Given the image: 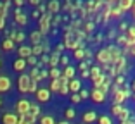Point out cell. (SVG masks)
Returning <instances> with one entry per match:
<instances>
[{
    "label": "cell",
    "instance_id": "cell-13",
    "mask_svg": "<svg viewBox=\"0 0 135 124\" xmlns=\"http://www.w3.org/2000/svg\"><path fill=\"white\" fill-rule=\"evenodd\" d=\"M61 72H62V76L66 78V79H73V78L76 76V69L73 67V66H66Z\"/></svg>",
    "mask_w": 135,
    "mask_h": 124
},
{
    "label": "cell",
    "instance_id": "cell-29",
    "mask_svg": "<svg viewBox=\"0 0 135 124\" xmlns=\"http://www.w3.org/2000/svg\"><path fill=\"white\" fill-rule=\"evenodd\" d=\"M40 124H56V121H54L52 116H42L40 117Z\"/></svg>",
    "mask_w": 135,
    "mask_h": 124
},
{
    "label": "cell",
    "instance_id": "cell-40",
    "mask_svg": "<svg viewBox=\"0 0 135 124\" xmlns=\"http://www.w3.org/2000/svg\"><path fill=\"white\" fill-rule=\"evenodd\" d=\"M127 38H130V40H135V26H132V28L127 29Z\"/></svg>",
    "mask_w": 135,
    "mask_h": 124
},
{
    "label": "cell",
    "instance_id": "cell-44",
    "mask_svg": "<svg viewBox=\"0 0 135 124\" xmlns=\"http://www.w3.org/2000/svg\"><path fill=\"white\" fill-rule=\"evenodd\" d=\"M24 40V33H16V35H14V43H16V41H23Z\"/></svg>",
    "mask_w": 135,
    "mask_h": 124
},
{
    "label": "cell",
    "instance_id": "cell-16",
    "mask_svg": "<svg viewBox=\"0 0 135 124\" xmlns=\"http://www.w3.org/2000/svg\"><path fill=\"white\" fill-rule=\"evenodd\" d=\"M132 5H133V0H118V7L121 9V12L130 10Z\"/></svg>",
    "mask_w": 135,
    "mask_h": 124
},
{
    "label": "cell",
    "instance_id": "cell-27",
    "mask_svg": "<svg viewBox=\"0 0 135 124\" xmlns=\"http://www.w3.org/2000/svg\"><path fill=\"white\" fill-rule=\"evenodd\" d=\"M61 69H57V67H50V71H49V76L52 78V79H57V78H61Z\"/></svg>",
    "mask_w": 135,
    "mask_h": 124
},
{
    "label": "cell",
    "instance_id": "cell-9",
    "mask_svg": "<svg viewBox=\"0 0 135 124\" xmlns=\"http://www.w3.org/2000/svg\"><path fill=\"white\" fill-rule=\"evenodd\" d=\"M90 98L95 102V104H102V102L106 100V95H104L99 88H94V90H92V93H90Z\"/></svg>",
    "mask_w": 135,
    "mask_h": 124
},
{
    "label": "cell",
    "instance_id": "cell-60",
    "mask_svg": "<svg viewBox=\"0 0 135 124\" xmlns=\"http://www.w3.org/2000/svg\"><path fill=\"white\" fill-rule=\"evenodd\" d=\"M107 2H109V4H113V2H118V0H107Z\"/></svg>",
    "mask_w": 135,
    "mask_h": 124
},
{
    "label": "cell",
    "instance_id": "cell-56",
    "mask_svg": "<svg viewBox=\"0 0 135 124\" xmlns=\"http://www.w3.org/2000/svg\"><path fill=\"white\" fill-rule=\"evenodd\" d=\"M38 2L40 0H30V4H33V5H38Z\"/></svg>",
    "mask_w": 135,
    "mask_h": 124
},
{
    "label": "cell",
    "instance_id": "cell-46",
    "mask_svg": "<svg viewBox=\"0 0 135 124\" xmlns=\"http://www.w3.org/2000/svg\"><path fill=\"white\" fill-rule=\"evenodd\" d=\"M59 62H61V64H62V66H64V67H66V66H69V64H68V57H66V55H61V59H59Z\"/></svg>",
    "mask_w": 135,
    "mask_h": 124
},
{
    "label": "cell",
    "instance_id": "cell-22",
    "mask_svg": "<svg viewBox=\"0 0 135 124\" xmlns=\"http://www.w3.org/2000/svg\"><path fill=\"white\" fill-rule=\"evenodd\" d=\"M88 72H90V79H95L97 76H100V74H102V69H100L99 66H92Z\"/></svg>",
    "mask_w": 135,
    "mask_h": 124
},
{
    "label": "cell",
    "instance_id": "cell-17",
    "mask_svg": "<svg viewBox=\"0 0 135 124\" xmlns=\"http://www.w3.org/2000/svg\"><path fill=\"white\" fill-rule=\"evenodd\" d=\"M94 121H97V114L94 112V110H87V112L83 114V122L88 124V122H94Z\"/></svg>",
    "mask_w": 135,
    "mask_h": 124
},
{
    "label": "cell",
    "instance_id": "cell-48",
    "mask_svg": "<svg viewBox=\"0 0 135 124\" xmlns=\"http://www.w3.org/2000/svg\"><path fill=\"white\" fill-rule=\"evenodd\" d=\"M17 124H31L26 117H19V121H17Z\"/></svg>",
    "mask_w": 135,
    "mask_h": 124
},
{
    "label": "cell",
    "instance_id": "cell-50",
    "mask_svg": "<svg viewBox=\"0 0 135 124\" xmlns=\"http://www.w3.org/2000/svg\"><path fill=\"white\" fill-rule=\"evenodd\" d=\"M127 29H128V24L127 23H121V24H119V31H127Z\"/></svg>",
    "mask_w": 135,
    "mask_h": 124
},
{
    "label": "cell",
    "instance_id": "cell-35",
    "mask_svg": "<svg viewBox=\"0 0 135 124\" xmlns=\"http://www.w3.org/2000/svg\"><path fill=\"white\" fill-rule=\"evenodd\" d=\"M121 109H123V105H114V104H113V109H111V114H113V116H114V117H118V114L121 112Z\"/></svg>",
    "mask_w": 135,
    "mask_h": 124
},
{
    "label": "cell",
    "instance_id": "cell-2",
    "mask_svg": "<svg viewBox=\"0 0 135 124\" xmlns=\"http://www.w3.org/2000/svg\"><path fill=\"white\" fill-rule=\"evenodd\" d=\"M111 84H113V83H111ZM125 100H127V96H125L123 90L113 84V104H114V105H121Z\"/></svg>",
    "mask_w": 135,
    "mask_h": 124
},
{
    "label": "cell",
    "instance_id": "cell-12",
    "mask_svg": "<svg viewBox=\"0 0 135 124\" xmlns=\"http://www.w3.org/2000/svg\"><path fill=\"white\" fill-rule=\"evenodd\" d=\"M11 90V79L7 76H0V93H5Z\"/></svg>",
    "mask_w": 135,
    "mask_h": 124
},
{
    "label": "cell",
    "instance_id": "cell-64",
    "mask_svg": "<svg viewBox=\"0 0 135 124\" xmlns=\"http://www.w3.org/2000/svg\"><path fill=\"white\" fill-rule=\"evenodd\" d=\"M0 105H2V100H0Z\"/></svg>",
    "mask_w": 135,
    "mask_h": 124
},
{
    "label": "cell",
    "instance_id": "cell-43",
    "mask_svg": "<svg viewBox=\"0 0 135 124\" xmlns=\"http://www.w3.org/2000/svg\"><path fill=\"white\" fill-rule=\"evenodd\" d=\"M123 93H125V96H127V98H132V95H133V91L128 88L127 84H125V88H123Z\"/></svg>",
    "mask_w": 135,
    "mask_h": 124
},
{
    "label": "cell",
    "instance_id": "cell-61",
    "mask_svg": "<svg viewBox=\"0 0 135 124\" xmlns=\"http://www.w3.org/2000/svg\"><path fill=\"white\" fill-rule=\"evenodd\" d=\"M132 96H133V100H135V93H133V95H132Z\"/></svg>",
    "mask_w": 135,
    "mask_h": 124
},
{
    "label": "cell",
    "instance_id": "cell-3",
    "mask_svg": "<svg viewBox=\"0 0 135 124\" xmlns=\"http://www.w3.org/2000/svg\"><path fill=\"white\" fill-rule=\"evenodd\" d=\"M30 83H31V78H30L28 74H21L19 79H17V88H19V91L21 93H28Z\"/></svg>",
    "mask_w": 135,
    "mask_h": 124
},
{
    "label": "cell",
    "instance_id": "cell-28",
    "mask_svg": "<svg viewBox=\"0 0 135 124\" xmlns=\"http://www.w3.org/2000/svg\"><path fill=\"white\" fill-rule=\"evenodd\" d=\"M128 50V53H132V55H135V40H130L128 38V41H127V47H125Z\"/></svg>",
    "mask_w": 135,
    "mask_h": 124
},
{
    "label": "cell",
    "instance_id": "cell-10",
    "mask_svg": "<svg viewBox=\"0 0 135 124\" xmlns=\"http://www.w3.org/2000/svg\"><path fill=\"white\" fill-rule=\"evenodd\" d=\"M68 88H69L71 93H78L80 90H81V81L73 78V79H69V83H68Z\"/></svg>",
    "mask_w": 135,
    "mask_h": 124
},
{
    "label": "cell",
    "instance_id": "cell-5",
    "mask_svg": "<svg viewBox=\"0 0 135 124\" xmlns=\"http://www.w3.org/2000/svg\"><path fill=\"white\" fill-rule=\"evenodd\" d=\"M107 52H109V55H111V66H114L116 62H118V60L123 57L118 45H111V47H107Z\"/></svg>",
    "mask_w": 135,
    "mask_h": 124
},
{
    "label": "cell",
    "instance_id": "cell-53",
    "mask_svg": "<svg viewBox=\"0 0 135 124\" xmlns=\"http://www.w3.org/2000/svg\"><path fill=\"white\" fill-rule=\"evenodd\" d=\"M62 50H64V43H59V45H57V52H62Z\"/></svg>",
    "mask_w": 135,
    "mask_h": 124
},
{
    "label": "cell",
    "instance_id": "cell-11",
    "mask_svg": "<svg viewBox=\"0 0 135 124\" xmlns=\"http://www.w3.org/2000/svg\"><path fill=\"white\" fill-rule=\"evenodd\" d=\"M26 66H28V64H26V59H21V57H19V59H16V60H14L12 67H14V71L23 72L24 69H26Z\"/></svg>",
    "mask_w": 135,
    "mask_h": 124
},
{
    "label": "cell",
    "instance_id": "cell-54",
    "mask_svg": "<svg viewBox=\"0 0 135 124\" xmlns=\"http://www.w3.org/2000/svg\"><path fill=\"white\" fill-rule=\"evenodd\" d=\"M14 2H16V5H17V7H21V5L24 4V0H14Z\"/></svg>",
    "mask_w": 135,
    "mask_h": 124
},
{
    "label": "cell",
    "instance_id": "cell-4",
    "mask_svg": "<svg viewBox=\"0 0 135 124\" xmlns=\"http://www.w3.org/2000/svg\"><path fill=\"white\" fill-rule=\"evenodd\" d=\"M97 62H99L100 66H111V55H109V52H107V48H102V50H99V53H97Z\"/></svg>",
    "mask_w": 135,
    "mask_h": 124
},
{
    "label": "cell",
    "instance_id": "cell-8",
    "mask_svg": "<svg viewBox=\"0 0 135 124\" xmlns=\"http://www.w3.org/2000/svg\"><path fill=\"white\" fill-rule=\"evenodd\" d=\"M17 121H19V116L14 112H5L2 116V124H17Z\"/></svg>",
    "mask_w": 135,
    "mask_h": 124
},
{
    "label": "cell",
    "instance_id": "cell-47",
    "mask_svg": "<svg viewBox=\"0 0 135 124\" xmlns=\"http://www.w3.org/2000/svg\"><path fill=\"white\" fill-rule=\"evenodd\" d=\"M92 29H94V23H87V24H85V31H87V33H90Z\"/></svg>",
    "mask_w": 135,
    "mask_h": 124
},
{
    "label": "cell",
    "instance_id": "cell-39",
    "mask_svg": "<svg viewBox=\"0 0 135 124\" xmlns=\"http://www.w3.org/2000/svg\"><path fill=\"white\" fill-rule=\"evenodd\" d=\"M78 95H80V98H81V100H85V98H90V91H88V90H80Z\"/></svg>",
    "mask_w": 135,
    "mask_h": 124
},
{
    "label": "cell",
    "instance_id": "cell-51",
    "mask_svg": "<svg viewBox=\"0 0 135 124\" xmlns=\"http://www.w3.org/2000/svg\"><path fill=\"white\" fill-rule=\"evenodd\" d=\"M5 28V17L0 16V29H4Z\"/></svg>",
    "mask_w": 135,
    "mask_h": 124
},
{
    "label": "cell",
    "instance_id": "cell-19",
    "mask_svg": "<svg viewBox=\"0 0 135 124\" xmlns=\"http://www.w3.org/2000/svg\"><path fill=\"white\" fill-rule=\"evenodd\" d=\"M47 9H49V12H50V14H57V12H59V9H61V4L57 2V0H50Z\"/></svg>",
    "mask_w": 135,
    "mask_h": 124
},
{
    "label": "cell",
    "instance_id": "cell-58",
    "mask_svg": "<svg viewBox=\"0 0 135 124\" xmlns=\"http://www.w3.org/2000/svg\"><path fill=\"white\" fill-rule=\"evenodd\" d=\"M132 91L135 93V81H133V84H132Z\"/></svg>",
    "mask_w": 135,
    "mask_h": 124
},
{
    "label": "cell",
    "instance_id": "cell-59",
    "mask_svg": "<svg viewBox=\"0 0 135 124\" xmlns=\"http://www.w3.org/2000/svg\"><path fill=\"white\" fill-rule=\"evenodd\" d=\"M132 10H133V16H135V2H133V5H132Z\"/></svg>",
    "mask_w": 135,
    "mask_h": 124
},
{
    "label": "cell",
    "instance_id": "cell-6",
    "mask_svg": "<svg viewBox=\"0 0 135 124\" xmlns=\"http://www.w3.org/2000/svg\"><path fill=\"white\" fill-rule=\"evenodd\" d=\"M30 107H31V102H28L26 98H23V100H19L16 104V114L17 116H24V114H28Z\"/></svg>",
    "mask_w": 135,
    "mask_h": 124
},
{
    "label": "cell",
    "instance_id": "cell-30",
    "mask_svg": "<svg viewBox=\"0 0 135 124\" xmlns=\"http://www.w3.org/2000/svg\"><path fill=\"white\" fill-rule=\"evenodd\" d=\"M127 41H128L127 35H121V36H118V38H116V43H118V47H127Z\"/></svg>",
    "mask_w": 135,
    "mask_h": 124
},
{
    "label": "cell",
    "instance_id": "cell-24",
    "mask_svg": "<svg viewBox=\"0 0 135 124\" xmlns=\"http://www.w3.org/2000/svg\"><path fill=\"white\" fill-rule=\"evenodd\" d=\"M106 78H107V74H104V72H102V74L97 76L95 79H92V81H94V88H100V84L106 81Z\"/></svg>",
    "mask_w": 135,
    "mask_h": 124
},
{
    "label": "cell",
    "instance_id": "cell-1",
    "mask_svg": "<svg viewBox=\"0 0 135 124\" xmlns=\"http://www.w3.org/2000/svg\"><path fill=\"white\" fill-rule=\"evenodd\" d=\"M50 19H52V14L50 12H44L42 14V17H40V29L38 31L42 33V35H47L49 33V29H50Z\"/></svg>",
    "mask_w": 135,
    "mask_h": 124
},
{
    "label": "cell",
    "instance_id": "cell-32",
    "mask_svg": "<svg viewBox=\"0 0 135 124\" xmlns=\"http://www.w3.org/2000/svg\"><path fill=\"white\" fill-rule=\"evenodd\" d=\"M64 114H66V119H73V117L76 116V112H75V109H73V107H68L66 110H64Z\"/></svg>",
    "mask_w": 135,
    "mask_h": 124
},
{
    "label": "cell",
    "instance_id": "cell-20",
    "mask_svg": "<svg viewBox=\"0 0 135 124\" xmlns=\"http://www.w3.org/2000/svg\"><path fill=\"white\" fill-rule=\"evenodd\" d=\"M132 117V110L130 109H127V107H123L121 109V112L118 114V119L119 121H127V119H130Z\"/></svg>",
    "mask_w": 135,
    "mask_h": 124
},
{
    "label": "cell",
    "instance_id": "cell-55",
    "mask_svg": "<svg viewBox=\"0 0 135 124\" xmlns=\"http://www.w3.org/2000/svg\"><path fill=\"white\" fill-rule=\"evenodd\" d=\"M38 10H40V12H47V9H45V5H40Z\"/></svg>",
    "mask_w": 135,
    "mask_h": 124
},
{
    "label": "cell",
    "instance_id": "cell-63",
    "mask_svg": "<svg viewBox=\"0 0 135 124\" xmlns=\"http://www.w3.org/2000/svg\"><path fill=\"white\" fill-rule=\"evenodd\" d=\"M5 2H11V0H5Z\"/></svg>",
    "mask_w": 135,
    "mask_h": 124
},
{
    "label": "cell",
    "instance_id": "cell-23",
    "mask_svg": "<svg viewBox=\"0 0 135 124\" xmlns=\"http://www.w3.org/2000/svg\"><path fill=\"white\" fill-rule=\"evenodd\" d=\"M2 48H4L5 52H11L12 48H14V40H11V38H5V40L2 41Z\"/></svg>",
    "mask_w": 135,
    "mask_h": 124
},
{
    "label": "cell",
    "instance_id": "cell-37",
    "mask_svg": "<svg viewBox=\"0 0 135 124\" xmlns=\"http://www.w3.org/2000/svg\"><path fill=\"white\" fill-rule=\"evenodd\" d=\"M121 16H123V12H121V9H119V7L111 9V17H121Z\"/></svg>",
    "mask_w": 135,
    "mask_h": 124
},
{
    "label": "cell",
    "instance_id": "cell-21",
    "mask_svg": "<svg viewBox=\"0 0 135 124\" xmlns=\"http://www.w3.org/2000/svg\"><path fill=\"white\" fill-rule=\"evenodd\" d=\"M42 36H44V35H42L40 31H33L31 35H30V40L33 41V45H40V43H42Z\"/></svg>",
    "mask_w": 135,
    "mask_h": 124
},
{
    "label": "cell",
    "instance_id": "cell-14",
    "mask_svg": "<svg viewBox=\"0 0 135 124\" xmlns=\"http://www.w3.org/2000/svg\"><path fill=\"white\" fill-rule=\"evenodd\" d=\"M14 19H16V23L21 24V26H24V24L28 23V17H26L23 12H21V9H17V10H16V14H14Z\"/></svg>",
    "mask_w": 135,
    "mask_h": 124
},
{
    "label": "cell",
    "instance_id": "cell-62",
    "mask_svg": "<svg viewBox=\"0 0 135 124\" xmlns=\"http://www.w3.org/2000/svg\"><path fill=\"white\" fill-rule=\"evenodd\" d=\"M0 67H2V60H0Z\"/></svg>",
    "mask_w": 135,
    "mask_h": 124
},
{
    "label": "cell",
    "instance_id": "cell-34",
    "mask_svg": "<svg viewBox=\"0 0 135 124\" xmlns=\"http://www.w3.org/2000/svg\"><path fill=\"white\" fill-rule=\"evenodd\" d=\"M36 90H38V81L31 79V83H30V88H28V93H35Z\"/></svg>",
    "mask_w": 135,
    "mask_h": 124
},
{
    "label": "cell",
    "instance_id": "cell-25",
    "mask_svg": "<svg viewBox=\"0 0 135 124\" xmlns=\"http://www.w3.org/2000/svg\"><path fill=\"white\" fill-rule=\"evenodd\" d=\"M83 50H85V48H76V50H73V57H75L76 60H80V62H81V60L85 59Z\"/></svg>",
    "mask_w": 135,
    "mask_h": 124
},
{
    "label": "cell",
    "instance_id": "cell-15",
    "mask_svg": "<svg viewBox=\"0 0 135 124\" xmlns=\"http://www.w3.org/2000/svg\"><path fill=\"white\" fill-rule=\"evenodd\" d=\"M17 53H19L21 59H28L30 55H31V47H26V45H21L19 50H17Z\"/></svg>",
    "mask_w": 135,
    "mask_h": 124
},
{
    "label": "cell",
    "instance_id": "cell-41",
    "mask_svg": "<svg viewBox=\"0 0 135 124\" xmlns=\"http://www.w3.org/2000/svg\"><path fill=\"white\" fill-rule=\"evenodd\" d=\"M26 64H30V66H33V67H35V66H36V57L35 55H30L28 59H26Z\"/></svg>",
    "mask_w": 135,
    "mask_h": 124
},
{
    "label": "cell",
    "instance_id": "cell-42",
    "mask_svg": "<svg viewBox=\"0 0 135 124\" xmlns=\"http://www.w3.org/2000/svg\"><path fill=\"white\" fill-rule=\"evenodd\" d=\"M68 91H69V88H68V84H62V83H61L59 93H61V95H68Z\"/></svg>",
    "mask_w": 135,
    "mask_h": 124
},
{
    "label": "cell",
    "instance_id": "cell-26",
    "mask_svg": "<svg viewBox=\"0 0 135 124\" xmlns=\"http://www.w3.org/2000/svg\"><path fill=\"white\" fill-rule=\"evenodd\" d=\"M59 88H61V79L59 78H57V79H52L50 81V91L59 93Z\"/></svg>",
    "mask_w": 135,
    "mask_h": 124
},
{
    "label": "cell",
    "instance_id": "cell-33",
    "mask_svg": "<svg viewBox=\"0 0 135 124\" xmlns=\"http://www.w3.org/2000/svg\"><path fill=\"white\" fill-rule=\"evenodd\" d=\"M38 72H40V69H38V67H36V66H35V67H33V69H31V72H30L28 76H30V78H31V79H35V81H38Z\"/></svg>",
    "mask_w": 135,
    "mask_h": 124
},
{
    "label": "cell",
    "instance_id": "cell-31",
    "mask_svg": "<svg viewBox=\"0 0 135 124\" xmlns=\"http://www.w3.org/2000/svg\"><path fill=\"white\" fill-rule=\"evenodd\" d=\"M42 53H44V47H42V45H35V47L31 48V55H42Z\"/></svg>",
    "mask_w": 135,
    "mask_h": 124
},
{
    "label": "cell",
    "instance_id": "cell-18",
    "mask_svg": "<svg viewBox=\"0 0 135 124\" xmlns=\"http://www.w3.org/2000/svg\"><path fill=\"white\" fill-rule=\"evenodd\" d=\"M59 59H61V53H59V52H54L50 57H49V66H50V67H57V64H59Z\"/></svg>",
    "mask_w": 135,
    "mask_h": 124
},
{
    "label": "cell",
    "instance_id": "cell-7",
    "mask_svg": "<svg viewBox=\"0 0 135 124\" xmlns=\"http://www.w3.org/2000/svg\"><path fill=\"white\" fill-rule=\"evenodd\" d=\"M35 96H36V100H38V102H49V100H50V90L38 88L35 91Z\"/></svg>",
    "mask_w": 135,
    "mask_h": 124
},
{
    "label": "cell",
    "instance_id": "cell-52",
    "mask_svg": "<svg viewBox=\"0 0 135 124\" xmlns=\"http://www.w3.org/2000/svg\"><path fill=\"white\" fill-rule=\"evenodd\" d=\"M81 78H90V72H88V69H87V71H81Z\"/></svg>",
    "mask_w": 135,
    "mask_h": 124
},
{
    "label": "cell",
    "instance_id": "cell-57",
    "mask_svg": "<svg viewBox=\"0 0 135 124\" xmlns=\"http://www.w3.org/2000/svg\"><path fill=\"white\" fill-rule=\"evenodd\" d=\"M56 124H69L68 121H61V122H56Z\"/></svg>",
    "mask_w": 135,
    "mask_h": 124
},
{
    "label": "cell",
    "instance_id": "cell-36",
    "mask_svg": "<svg viewBox=\"0 0 135 124\" xmlns=\"http://www.w3.org/2000/svg\"><path fill=\"white\" fill-rule=\"evenodd\" d=\"M113 79H114V83H113V84H114V86H118V88H119V86H121V84H123V81H125V78H123V74H119V76H116V78H113Z\"/></svg>",
    "mask_w": 135,
    "mask_h": 124
},
{
    "label": "cell",
    "instance_id": "cell-38",
    "mask_svg": "<svg viewBox=\"0 0 135 124\" xmlns=\"http://www.w3.org/2000/svg\"><path fill=\"white\" fill-rule=\"evenodd\" d=\"M97 122H99V124H113V122H111V119H109L107 116H100V117H97Z\"/></svg>",
    "mask_w": 135,
    "mask_h": 124
},
{
    "label": "cell",
    "instance_id": "cell-45",
    "mask_svg": "<svg viewBox=\"0 0 135 124\" xmlns=\"http://www.w3.org/2000/svg\"><path fill=\"white\" fill-rule=\"evenodd\" d=\"M71 102H73V104H80V102H81V98H80L78 93H73V95H71Z\"/></svg>",
    "mask_w": 135,
    "mask_h": 124
},
{
    "label": "cell",
    "instance_id": "cell-49",
    "mask_svg": "<svg viewBox=\"0 0 135 124\" xmlns=\"http://www.w3.org/2000/svg\"><path fill=\"white\" fill-rule=\"evenodd\" d=\"M119 124H135V121H133V117H130L127 121H119Z\"/></svg>",
    "mask_w": 135,
    "mask_h": 124
}]
</instances>
